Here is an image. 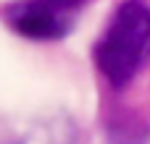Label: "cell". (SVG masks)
I'll return each mask as SVG.
<instances>
[{"label": "cell", "instance_id": "cell-1", "mask_svg": "<svg viewBox=\"0 0 150 144\" xmlns=\"http://www.w3.org/2000/svg\"><path fill=\"white\" fill-rule=\"evenodd\" d=\"M150 60V5L127 0L116 8L95 45V63L116 89L127 87Z\"/></svg>", "mask_w": 150, "mask_h": 144}, {"label": "cell", "instance_id": "cell-2", "mask_svg": "<svg viewBox=\"0 0 150 144\" xmlns=\"http://www.w3.org/2000/svg\"><path fill=\"white\" fill-rule=\"evenodd\" d=\"M87 0H16L5 8L8 26L26 39H61L74 29Z\"/></svg>", "mask_w": 150, "mask_h": 144}, {"label": "cell", "instance_id": "cell-3", "mask_svg": "<svg viewBox=\"0 0 150 144\" xmlns=\"http://www.w3.org/2000/svg\"><path fill=\"white\" fill-rule=\"evenodd\" d=\"M5 144H74V131L66 123H40L26 134H16V139Z\"/></svg>", "mask_w": 150, "mask_h": 144}, {"label": "cell", "instance_id": "cell-4", "mask_svg": "<svg viewBox=\"0 0 150 144\" xmlns=\"http://www.w3.org/2000/svg\"><path fill=\"white\" fill-rule=\"evenodd\" d=\"M113 144H142V142H137V139H129V136H116V139H113Z\"/></svg>", "mask_w": 150, "mask_h": 144}]
</instances>
